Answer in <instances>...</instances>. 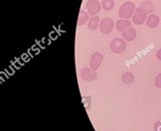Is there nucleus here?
Wrapping results in <instances>:
<instances>
[{"mask_svg": "<svg viewBox=\"0 0 161 131\" xmlns=\"http://www.w3.org/2000/svg\"><path fill=\"white\" fill-rule=\"evenodd\" d=\"M136 10V5L130 1H126L121 4V6L118 9V16L121 19H130L133 18Z\"/></svg>", "mask_w": 161, "mask_h": 131, "instance_id": "nucleus-1", "label": "nucleus"}, {"mask_svg": "<svg viewBox=\"0 0 161 131\" xmlns=\"http://www.w3.org/2000/svg\"><path fill=\"white\" fill-rule=\"evenodd\" d=\"M126 49V43L125 40L121 39V38H114L110 43V50L113 53H122Z\"/></svg>", "mask_w": 161, "mask_h": 131, "instance_id": "nucleus-2", "label": "nucleus"}, {"mask_svg": "<svg viewBox=\"0 0 161 131\" xmlns=\"http://www.w3.org/2000/svg\"><path fill=\"white\" fill-rule=\"evenodd\" d=\"M147 18H148V13L143 9L142 7H137L135 10V13L133 15L132 18V20L133 23L138 24V26H140V24H143L147 20Z\"/></svg>", "mask_w": 161, "mask_h": 131, "instance_id": "nucleus-3", "label": "nucleus"}, {"mask_svg": "<svg viewBox=\"0 0 161 131\" xmlns=\"http://www.w3.org/2000/svg\"><path fill=\"white\" fill-rule=\"evenodd\" d=\"M114 28V22L112 18H103L102 20L100 22L99 24V29H100V32L103 34V35H108L112 32V29Z\"/></svg>", "mask_w": 161, "mask_h": 131, "instance_id": "nucleus-4", "label": "nucleus"}, {"mask_svg": "<svg viewBox=\"0 0 161 131\" xmlns=\"http://www.w3.org/2000/svg\"><path fill=\"white\" fill-rule=\"evenodd\" d=\"M86 7H87V10H88V13L90 15H97L100 12L101 10V3L98 1V0H89L86 4Z\"/></svg>", "mask_w": 161, "mask_h": 131, "instance_id": "nucleus-5", "label": "nucleus"}, {"mask_svg": "<svg viewBox=\"0 0 161 131\" xmlns=\"http://www.w3.org/2000/svg\"><path fill=\"white\" fill-rule=\"evenodd\" d=\"M103 61V55L96 52L91 56V60H90V68L93 71H96L97 69H99V67L101 66V63Z\"/></svg>", "mask_w": 161, "mask_h": 131, "instance_id": "nucleus-6", "label": "nucleus"}, {"mask_svg": "<svg viewBox=\"0 0 161 131\" xmlns=\"http://www.w3.org/2000/svg\"><path fill=\"white\" fill-rule=\"evenodd\" d=\"M80 77L85 81H94L97 79V74L96 71H93L91 68L84 67L80 69Z\"/></svg>", "mask_w": 161, "mask_h": 131, "instance_id": "nucleus-7", "label": "nucleus"}, {"mask_svg": "<svg viewBox=\"0 0 161 131\" xmlns=\"http://www.w3.org/2000/svg\"><path fill=\"white\" fill-rule=\"evenodd\" d=\"M137 37V32L134 28H129L128 29H125V32H122V39L128 41V42H132L136 39Z\"/></svg>", "mask_w": 161, "mask_h": 131, "instance_id": "nucleus-8", "label": "nucleus"}, {"mask_svg": "<svg viewBox=\"0 0 161 131\" xmlns=\"http://www.w3.org/2000/svg\"><path fill=\"white\" fill-rule=\"evenodd\" d=\"M130 26H132V22L130 19H118L115 24L117 31L119 32H125V29L130 28Z\"/></svg>", "mask_w": 161, "mask_h": 131, "instance_id": "nucleus-9", "label": "nucleus"}, {"mask_svg": "<svg viewBox=\"0 0 161 131\" xmlns=\"http://www.w3.org/2000/svg\"><path fill=\"white\" fill-rule=\"evenodd\" d=\"M160 22V19L158 18V15H156V14H149L148 15V18H147V20H146V23H147V26L151 28V29H154L158 26V24Z\"/></svg>", "mask_w": 161, "mask_h": 131, "instance_id": "nucleus-10", "label": "nucleus"}, {"mask_svg": "<svg viewBox=\"0 0 161 131\" xmlns=\"http://www.w3.org/2000/svg\"><path fill=\"white\" fill-rule=\"evenodd\" d=\"M100 18L97 15H94L92 16V18H90V19H89L88 22V29H91V31H95V29L99 27L100 24Z\"/></svg>", "mask_w": 161, "mask_h": 131, "instance_id": "nucleus-11", "label": "nucleus"}, {"mask_svg": "<svg viewBox=\"0 0 161 131\" xmlns=\"http://www.w3.org/2000/svg\"><path fill=\"white\" fill-rule=\"evenodd\" d=\"M140 7H142L144 10H145L148 15L149 14H152L153 13V11L155 10V4L153 2H151V1H144L141 3V5H140Z\"/></svg>", "mask_w": 161, "mask_h": 131, "instance_id": "nucleus-12", "label": "nucleus"}, {"mask_svg": "<svg viewBox=\"0 0 161 131\" xmlns=\"http://www.w3.org/2000/svg\"><path fill=\"white\" fill-rule=\"evenodd\" d=\"M90 19V14L88 12L82 10L80 12L79 18H78V26H83V24H87Z\"/></svg>", "mask_w": 161, "mask_h": 131, "instance_id": "nucleus-13", "label": "nucleus"}, {"mask_svg": "<svg viewBox=\"0 0 161 131\" xmlns=\"http://www.w3.org/2000/svg\"><path fill=\"white\" fill-rule=\"evenodd\" d=\"M121 80L125 84H130L134 82L135 76L132 72H125L121 76Z\"/></svg>", "mask_w": 161, "mask_h": 131, "instance_id": "nucleus-14", "label": "nucleus"}, {"mask_svg": "<svg viewBox=\"0 0 161 131\" xmlns=\"http://www.w3.org/2000/svg\"><path fill=\"white\" fill-rule=\"evenodd\" d=\"M101 5H102L103 9L106 10V11H109L111 10L112 8L115 5V3H114L113 0H103L102 3H101Z\"/></svg>", "mask_w": 161, "mask_h": 131, "instance_id": "nucleus-15", "label": "nucleus"}, {"mask_svg": "<svg viewBox=\"0 0 161 131\" xmlns=\"http://www.w3.org/2000/svg\"><path fill=\"white\" fill-rule=\"evenodd\" d=\"M155 86L156 87L161 88V73H158L155 77Z\"/></svg>", "mask_w": 161, "mask_h": 131, "instance_id": "nucleus-16", "label": "nucleus"}, {"mask_svg": "<svg viewBox=\"0 0 161 131\" xmlns=\"http://www.w3.org/2000/svg\"><path fill=\"white\" fill-rule=\"evenodd\" d=\"M154 130L155 131H161V122L157 121L154 125Z\"/></svg>", "mask_w": 161, "mask_h": 131, "instance_id": "nucleus-17", "label": "nucleus"}, {"mask_svg": "<svg viewBox=\"0 0 161 131\" xmlns=\"http://www.w3.org/2000/svg\"><path fill=\"white\" fill-rule=\"evenodd\" d=\"M156 58L158 59V60L161 61V49H159L157 52H156Z\"/></svg>", "mask_w": 161, "mask_h": 131, "instance_id": "nucleus-18", "label": "nucleus"}]
</instances>
